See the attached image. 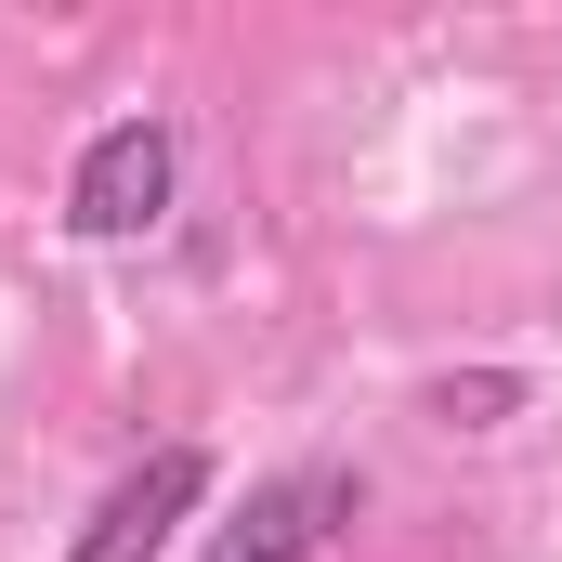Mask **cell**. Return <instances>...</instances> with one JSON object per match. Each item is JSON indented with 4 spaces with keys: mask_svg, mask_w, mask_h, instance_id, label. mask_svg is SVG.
<instances>
[{
    "mask_svg": "<svg viewBox=\"0 0 562 562\" xmlns=\"http://www.w3.org/2000/svg\"><path fill=\"white\" fill-rule=\"evenodd\" d=\"M327 510H353V484H340V471H276V484L210 537V562H301L314 537H327Z\"/></svg>",
    "mask_w": 562,
    "mask_h": 562,
    "instance_id": "cell-3",
    "label": "cell"
},
{
    "mask_svg": "<svg viewBox=\"0 0 562 562\" xmlns=\"http://www.w3.org/2000/svg\"><path fill=\"white\" fill-rule=\"evenodd\" d=\"M170 183H183V144H170V119H105V132L79 144V170H66V223L79 236H157L170 223Z\"/></svg>",
    "mask_w": 562,
    "mask_h": 562,
    "instance_id": "cell-1",
    "label": "cell"
},
{
    "mask_svg": "<svg viewBox=\"0 0 562 562\" xmlns=\"http://www.w3.org/2000/svg\"><path fill=\"white\" fill-rule=\"evenodd\" d=\"M510 406H524V380H510V367H471V380H431V419H445V431H484V419H510Z\"/></svg>",
    "mask_w": 562,
    "mask_h": 562,
    "instance_id": "cell-4",
    "label": "cell"
},
{
    "mask_svg": "<svg viewBox=\"0 0 562 562\" xmlns=\"http://www.w3.org/2000/svg\"><path fill=\"white\" fill-rule=\"evenodd\" d=\"M196 497H210V458H196V445H157L144 471L105 484V510L79 524V550H66V562H157L183 524H196Z\"/></svg>",
    "mask_w": 562,
    "mask_h": 562,
    "instance_id": "cell-2",
    "label": "cell"
}]
</instances>
